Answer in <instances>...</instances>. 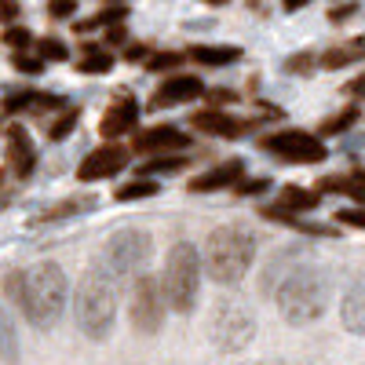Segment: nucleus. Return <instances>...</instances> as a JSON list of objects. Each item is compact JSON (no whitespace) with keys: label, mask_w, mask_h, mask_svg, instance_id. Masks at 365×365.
<instances>
[{"label":"nucleus","mask_w":365,"mask_h":365,"mask_svg":"<svg viewBox=\"0 0 365 365\" xmlns=\"http://www.w3.org/2000/svg\"><path fill=\"white\" fill-rule=\"evenodd\" d=\"M4 292L34 329H51L66 311L70 282L58 263H37L29 270H11L4 278Z\"/></svg>","instance_id":"f257e3e1"},{"label":"nucleus","mask_w":365,"mask_h":365,"mask_svg":"<svg viewBox=\"0 0 365 365\" xmlns=\"http://www.w3.org/2000/svg\"><path fill=\"white\" fill-rule=\"evenodd\" d=\"M256 259V234L241 223H223L208 234L201 270L220 285H237L252 270Z\"/></svg>","instance_id":"f03ea898"},{"label":"nucleus","mask_w":365,"mask_h":365,"mask_svg":"<svg viewBox=\"0 0 365 365\" xmlns=\"http://www.w3.org/2000/svg\"><path fill=\"white\" fill-rule=\"evenodd\" d=\"M274 299H278V311L289 325H311L329 307V278L318 267L303 263L296 274H289V278L278 285Z\"/></svg>","instance_id":"7ed1b4c3"},{"label":"nucleus","mask_w":365,"mask_h":365,"mask_svg":"<svg viewBox=\"0 0 365 365\" xmlns=\"http://www.w3.org/2000/svg\"><path fill=\"white\" fill-rule=\"evenodd\" d=\"M73 314H77V329L88 340H106L110 336V329L117 322V285L99 267H91L81 278L77 299H73Z\"/></svg>","instance_id":"20e7f679"},{"label":"nucleus","mask_w":365,"mask_h":365,"mask_svg":"<svg viewBox=\"0 0 365 365\" xmlns=\"http://www.w3.org/2000/svg\"><path fill=\"white\" fill-rule=\"evenodd\" d=\"M197 289H201V256L190 241H175L168 249L165 274H161L165 303L175 314H190L197 303Z\"/></svg>","instance_id":"39448f33"},{"label":"nucleus","mask_w":365,"mask_h":365,"mask_svg":"<svg viewBox=\"0 0 365 365\" xmlns=\"http://www.w3.org/2000/svg\"><path fill=\"white\" fill-rule=\"evenodd\" d=\"M150 256H154V241H150L146 230H117L110 241H106V249H103V274L117 285V282H125L132 278V274H139Z\"/></svg>","instance_id":"423d86ee"},{"label":"nucleus","mask_w":365,"mask_h":365,"mask_svg":"<svg viewBox=\"0 0 365 365\" xmlns=\"http://www.w3.org/2000/svg\"><path fill=\"white\" fill-rule=\"evenodd\" d=\"M259 150H263V154H274V158L285 161V165H322L329 158V150H325V143L318 135L296 132V128L263 135L259 139Z\"/></svg>","instance_id":"0eeeda50"},{"label":"nucleus","mask_w":365,"mask_h":365,"mask_svg":"<svg viewBox=\"0 0 365 365\" xmlns=\"http://www.w3.org/2000/svg\"><path fill=\"white\" fill-rule=\"evenodd\" d=\"M165 292H161V282L154 274H139L135 285H132V303H128V318H132V329H139L143 336H154V332L165 325Z\"/></svg>","instance_id":"6e6552de"},{"label":"nucleus","mask_w":365,"mask_h":365,"mask_svg":"<svg viewBox=\"0 0 365 365\" xmlns=\"http://www.w3.org/2000/svg\"><path fill=\"white\" fill-rule=\"evenodd\" d=\"M252 332H256V322L252 314L241 307V303H220L216 311H212L208 318V336L212 344H216L220 351H241L249 340H252Z\"/></svg>","instance_id":"1a4fd4ad"},{"label":"nucleus","mask_w":365,"mask_h":365,"mask_svg":"<svg viewBox=\"0 0 365 365\" xmlns=\"http://www.w3.org/2000/svg\"><path fill=\"white\" fill-rule=\"evenodd\" d=\"M125 165H128V150L117 143H106V146H96L91 154H84V161L77 165V179L81 182L113 179L117 172H125Z\"/></svg>","instance_id":"9d476101"},{"label":"nucleus","mask_w":365,"mask_h":365,"mask_svg":"<svg viewBox=\"0 0 365 365\" xmlns=\"http://www.w3.org/2000/svg\"><path fill=\"white\" fill-rule=\"evenodd\" d=\"M4 150H8V168L19 179H29L37 168V146L29 139V132L22 125H8L4 128Z\"/></svg>","instance_id":"9b49d317"},{"label":"nucleus","mask_w":365,"mask_h":365,"mask_svg":"<svg viewBox=\"0 0 365 365\" xmlns=\"http://www.w3.org/2000/svg\"><path fill=\"white\" fill-rule=\"evenodd\" d=\"M205 96V84L190 73H175L168 77L158 91H154V99H150V106L154 110H172V106H182V103H194Z\"/></svg>","instance_id":"f8f14e48"},{"label":"nucleus","mask_w":365,"mask_h":365,"mask_svg":"<svg viewBox=\"0 0 365 365\" xmlns=\"http://www.w3.org/2000/svg\"><path fill=\"white\" fill-rule=\"evenodd\" d=\"M190 146V135L187 132H179L175 125H154V128H146L135 135V150L139 154H179V150H187Z\"/></svg>","instance_id":"ddd939ff"},{"label":"nucleus","mask_w":365,"mask_h":365,"mask_svg":"<svg viewBox=\"0 0 365 365\" xmlns=\"http://www.w3.org/2000/svg\"><path fill=\"white\" fill-rule=\"evenodd\" d=\"M194 132H205V135H216V139H241L249 128H256V120H241V117H230L223 110H201L194 113Z\"/></svg>","instance_id":"4468645a"},{"label":"nucleus","mask_w":365,"mask_h":365,"mask_svg":"<svg viewBox=\"0 0 365 365\" xmlns=\"http://www.w3.org/2000/svg\"><path fill=\"white\" fill-rule=\"evenodd\" d=\"M135 125H139V103L132 96H117L113 106H106V113L99 120V132H103V139H120V135L135 132Z\"/></svg>","instance_id":"2eb2a0df"},{"label":"nucleus","mask_w":365,"mask_h":365,"mask_svg":"<svg viewBox=\"0 0 365 365\" xmlns=\"http://www.w3.org/2000/svg\"><path fill=\"white\" fill-rule=\"evenodd\" d=\"M241 179H245V165H241L237 158H230V161L216 165L212 172L197 175L194 182H187V190H190V194H216V190H227V187L234 190Z\"/></svg>","instance_id":"dca6fc26"},{"label":"nucleus","mask_w":365,"mask_h":365,"mask_svg":"<svg viewBox=\"0 0 365 365\" xmlns=\"http://www.w3.org/2000/svg\"><path fill=\"white\" fill-rule=\"evenodd\" d=\"M299 259H303V252H299V249H285V252H274V256L267 259V270H263V278H259V289L274 296V292H278V285H282V282L289 278V274H296V270L303 267Z\"/></svg>","instance_id":"f3484780"},{"label":"nucleus","mask_w":365,"mask_h":365,"mask_svg":"<svg viewBox=\"0 0 365 365\" xmlns=\"http://www.w3.org/2000/svg\"><path fill=\"white\" fill-rule=\"evenodd\" d=\"M340 322L351 336H365V285H351L340 299Z\"/></svg>","instance_id":"a211bd4d"},{"label":"nucleus","mask_w":365,"mask_h":365,"mask_svg":"<svg viewBox=\"0 0 365 365\" xmlns=\"http://www.w3.org/2000/svg\"><path fill=\"white\" fill-rule=\"evenodd\" d=\"M322 205V194L318 190H303V187H282L274 208L278 212H289V216H303V212H314Z\"/></svg>","instance_id":"6ab92c4d"},{"label":"nucleus","mask_w":365,"mask_h":365,"mask_svg":"<svg viewBox=\"0 0 365 365\" xmlns=\"http://www.w3.org/2000/svg\"><path fill=\"white\" fill-rule=\"evenodd\" d=\"M361 58H365V37H354V41H347V44L329 48L318 63H322V70H344V66H351V63H361Z\"/></svg>","instance_id":"aec40b11"},{"label":"nucleus","mask_w":365,"mask_h":365,"mask_svg":"<svg viewBox=\"0 0 365 365\" xmlns=\"http://www.w3.org/2000/svg\"><path fill=\"white\" fill-rule=\"evenodd\" d=\"M190 58L201 66H230L241 58V48H234V44H194Z\"/></svg>","instance_id":"412c9836"},{"label":"nucleus","mask_w":365,"mask_h":365,"mask_svg":"<svg viewBox=\"0 0 365 365\" xmlns=\"http://www.w3.org/2000/svg\"><path fill=\"white\" fill-rule=\"evenodd\" d=\"M22 354V344H19V329L11 322V314L0 307V361L4 365H15Z\"/></svg>","instance_id":"4be33fe9"},{"label":"nucleus","mask_w":365,"mask_h":365,"mask_svg":"<svg viewBox=\"0 0 365 365\" xmlns=\"http://www.w3.org/2000/svg\"><path fill=\"white\" fill-rule=\"evenodd\" d=\"M318 194H347V197H354L358 205H365V187H361L354 175H325V179L318 182Z\"/></svg>","instance_id":"5701e85b"},{"label":"nucleus","mask_w":365,"mask_h":365,"mask_svg":"<svg viewBox=\"0 0 365 365\" xmlns=\"http://www.w3.org/2000/svg\"><path fill=\"white\" fill-rule=\"evenodd\" d=\"M77 70H81V73H110V70H113V55H110L106 48L84 44V55L77 58Z\"/></svg>","instance_id":"b1692460"},{"label":"nucleus","mask_w":365,"mask_h":365,"mask_svg":"<svg viewBox=\"0 0 365 365\" xmlns=\"http://www.w3.org/2000/svg\"><path fill=\"white\" fill-rule=\"evenodd\" d=\"M128 19V8H120V4H110V8H103L99 15H91V19H84V22H77L73 29H77V34H88V29H99V26H120V22H125Z\"/></svg>","instance_id":"393cba45"},{"label":"nucleus","mask_w":365,"mask_h":365,"mask_svg":"<svg viewBox=\"0 0 365 365\" xmlns=\"http://www.w3.org/2000/svg\"><path fill=\"white\" fill-rule=\"evenodd\" d=\"M84 208H96V197H70V201H63V205H55V208H48L44 216H37V223H55V220H66V216H73V212H84Z\"/></svg>","instance_id":"a878e982"},{"label":"nucleus","mask_w":365,"mask_h":365,"mask_svg":"<svg viewBox=\"0 0 365 365\" xmlns=\"http://www.w3.org/2000/svg\"><path fill=\"white\" fill-rule=\"evenodd\" d=\"M182 168H187V158L161 154V158H150L139 172H143V179H150V175H172V172H182Z\"/></svg>","instance_id":"bb28decb"},{"label":"nucleus","mask_w":365,"mask_h":365,"mask_svg":"<svg viewBox=\"0 0 365 365\" xmlns=\"http://www.w3.org/2000/svg\"><path fill=\"white\" fill-rule=\"evenodd\" d=\"M77 120H81V110H77V106H66L63 113H58V117L51 120V128H48V139H51V143H63V139H66V135H70V132L77 128Z\"/></svg>","instance_id":"cd10ccee"},{"label":"nucleus","mask_w":365,"mask_h":365,"mask_svg":"<svg viewBox=\"0 0 365 365\" xmlns=\"http://www.w3.org/2000/svg\"><path fill=\"white\" fill-rule=\"evenodd\" d=\"M358 117H361V110H358V106H344L340 113H332V117H325V120H322V135H340V132H347Z\"/></svg>","instance_id":"c85d7f7f"},{"label":"nucleus","mask_w":365,"mask_h":365,"mask_svg":"<svg viewBox=\"0 0 365 365\" xmlns=\"http://www.w3.org/2000/svg\"><path fill=\"white\" fill-rule=\"evenodd\" d=\"M37 58H41V63H66L70 48L58 41V37H41L37 41Z\"/></svg>","instance_id":"c756f323"},{"label":"nucleus","mask_w":365,"mask_h":365,"mask_svg":"<svg viewBox=\"0 0 365 365\" xmlns=\"http://www.w3.org/2000/svg\"><path fill=\"white\" fill-rule=\"evenodd\" d=\"M154 194H158V182L132 179V182H125V187L117 190V201H143V197H154Z\"/></svg>","instance_id":"7c9ffc66"},{"label":"nucleus","mask_w":365,"mask_h":365,"mask_svg":"<svg viewBox=\"0 0 365 365\" xmlns=\"http://www.w3.org/2000/svg\"><path fill=\"white\" fill-rule=\"evenodd\" d=\"M179 63H182L179 51H158V55L146 58V70H150V73H165V70H175Z\"/></svg>","instance_id":"2f4dec72"},{"label":"nucleus","mask_w":365,"mask_h":365,"mask_svg":"<svg viewBox=\"0 0 365 365\" xmlns=\"http://www.w3.org/2000/svg\"><path fill=\"white\" fill-rule=\"evenodd\" d=\"M4 44L15 48V51H22V48L34 44V34H29L26 26H8V29H4Z\"/></svg>","instance_id":"473e14b6"},{"label":"nucleus","mask_w":365,"mask_h":365,"mask_svg":"<svg viewBox=\"0 0 365 365\" xmlns=\"http://www.w3.org/2000/svg\"><path fill=\"white\" fill-rule=\"evenodd\" d=\"M336 223H340V227L365 230V208H340V212H336Z\"/></svg>","instance_id":"72a5a7b5"},{"label":"nucleus","mask_w":365,"mask_h":365,"mask_svg":"<svg viewBox=\"0 0 365 365\" xmlns=\"http://www.w3.org/2000/svg\"><path fill=\"white\" fill-rule=\"evenodd\" d=\"M267 187H270V179H241L237 187H234V194H241V197H259Z\"/></svg>","instance_id":"f704fd0d"},{"label":"nucleus","mask_w":365,"mask_h":365,"mask_svg":"<svg viewBox=\"0 0 365 365\" xmlns=\"http://www.w3.org/2000/svg\"><path fill=\"white\" fill-rule=\"evenodd\" d=\"M77 11V0H48V15L51 19H70Z\"/></svg>","instance_id":"c9c22d12"},{"label":"nucleus","mask_w":365,"mask_h":365,"mask_svg":"<svg viewBox=\"0 0 365 365\" xmlns=\"http://www.w3.org/2000/svg\"><path fill=\"white\" fill-rule=\"evenodd\" d=\"M15 70H22V73H41V70H44V63H41V58H34V55L15 51Z\"/></svg>","instance_id":"e433bc0d"},{"label":"nucleus","mask_w":365,"mask_h":365,"mask_svg":"<svg viewBox=\"0 0 365 365\" xmlns=\"http://www.w3.org/2000/svg\"><path fill=\"white\" fill-rule=\"evenodd\" d=\"M285 70H289V73H307V70H314V55H292L289 63H285Z\"/></svg>","instance_id":"4c0bfd02"},{"label":"nucleus","mask_w":365,"mask_h":365,"mask_svg":"<svg viewBox=\"0 0 365 365\" xmlns=\"http://www.w3.org/2000/svg\"><path fill=\"white\" fill-rule=\"evenodd\" d=\"M344 91H347L351 99L365 103V73H361V77H354V81H347V88H344Z\"/></svg>","instance_id":"58836bf2"},{"label":"nucleus","mask_w":365,"mask_h":365,"mask_svg":"<svg viewBox=\"0 0 365 365\" xmlns=\"http://www.w3.org/2000/svg\"><path fill=\"white\" fill-rule=\"evenodd\" d=\"M19 19V0H0V22Z\"/></svg>","instance_id":"ea45409f"},{"label":"nucleus","mask_w":365,"mask_h":365,"mask_svg":"<svg viewBox=\"0 0 365 365\" xmlns=\"http://www.w3.org/2000/svg\"><path fill=\"white\" fill-rule=\"evenodd\" d=\"M106 41H110V44H125V41H128L125 26H110V29H106Z\"/></svg>","instance_id":"a19ab883"},{"label":"nucleus","mask_w":365,"mask_h":365,"mask_svg":"<svg viewBox=\"0 0 365 365\" xmlns=\"http://www.w3.org/2000/svg\"><path fill=\"white\" fill-rule=\"evenodd\" d=\"M208 99L216 103V106H227V103H234L237 96H234V91H208Z\"/></svg>","instance_id":"79ce46f5"},{"label":"nucleus","mask_w":365,"mask_h":365,"mask_svg":"<svg viewBox=\"0 0 365 365\" xmlns=\"http://www.w3.org/2000/svg\"><path fill=\"white\" fill-rule=\"evenodd\" d=\"M351 15H354V4H347V8H332V11H329V19H332V22H340V19H351Z\"/></svg>","instance_id":"37998d69"},{"label":"nucleus","mask_w":365,"mask_h":365,"mask_svg":"<svg viewBox=\"0 0 365 365\" xmlns=\"http://www.w3.org/2000/svg\"><path fill=\"white\" fill-rule=\"evenodd\" d=\"M125 58H128V63H135V58H146V48H143V44H132V48L125 51Z\"/></svg>","instance_id":"c03bdc74"},{"label":"nucleus","mask_w":365,"mask_h":365,"mask_svg":"<svg viewBox=\"0 0 365 365\" xmlns=\"http://www.w3.org/2000/svg\"><path fill=\"white\" fill-rule=\"evenodd\" d=\"M354 179L361 182V187H365V168H358V172H354Z\"/></svg>","instance_id":"a18cd8bd"},{"label":"nucleus","mask_w":365,"mask_h":365,"mask_svg":"<svg viewBox=\"0 0 365 365\" xmlns=\"http://www.w3.org/2000/svg\"><path fill=\"white\" fill-rule=\"evenodd\" d=\"M106 4H120V8H125V4H128V0H106Z\"/></svg>","instance_id":"49530a36"},{"label":"nucleus","mask_w":365,"mask_h":365,"mask_svg":"<svg viewBox=\"0 0 365 365\" xmlns=\"http://www.w3.org/2000/svg\"><path fill=\"white\" fill-rule=\"evenodd\" d=\"M205 4H227V0H205Z\"/></svg>","instance_id":"de8ad7c7"}]
</instances>
